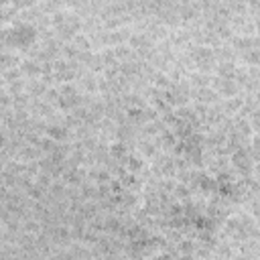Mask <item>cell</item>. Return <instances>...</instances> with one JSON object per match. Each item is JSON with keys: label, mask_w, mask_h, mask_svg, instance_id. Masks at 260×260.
<instances>
[{"label": "cell", "mask_w": 260, "mask_h": 260, "mask_svg": "<svg viewBox=\"0 0 260 260\" xmlns=\"http://www.w3.org/2000/svg\"><path fill=\"white\" fill-rule=\"evenodd\" d=\"M173 193L177 195V199H187V197H189V189H187L185 185H177Z\"/></svg>", "instance_id": "7bdbcfd3"}, {"label": "cell", "mask_w": 260, "mask_h": 260, "mask_svg": "<svg viewBox=\"0 0 260 260\" xmlns=\"http://www.w3.org/2000/svg\"><path fill=\"white\" fill-rule=\"evenodd\" d=\"M141 153L144 157H153L155 155V144L153 142H141Z\"/></svg>", "instance_id": "ab89813d"}, {"label": "cell", "mask_w": 260, "mask_h": 260, "mask_svg": "<svg viewBox=\"0 0 260 260\" xmlns=\"http://www.w3.org/2000/svg\"><path fill=\"white\" fill-rule=\"evenodd\" d=\"M232 163H234V167L244 171V173H248L250 169L256 167V161L250 157V153L246 148H236V150H232Z\"/></svg>", "instance_id": "5b68a950"}, {"label": "cell", "mask_w": 260, "mask_h": 260, "mask_svg": "<svg viewBox=\"0 0 260 260\" xmlns=\"http://www.w3.org/2000/svg\"><path fill=\"white\" fill-rule=\"evenodd\" d=\"M114 55H116V59L120 61H130L132 59V51L128 49V47H124V45H118L116 49H114Z\"/></svg>", "instance_id": "f1b7e54d"}, {"label": "cell", "mask_w": 260, "mask_h": 260, "mask_svg": "<svg viewBox=\"0 0 260 260\" xmlns=\"http://www.w3.org/2000/svg\"><path fill=\"white\" fill-rule=\"evenodd\" d=\"M8 2H10V0H0V8H4Z\"/></svg>", "instance_id": "c3c4849f"}, {"label": "cell", "mask_w": 260, "mask_h": 260, "mask_svg": "<svg viewBox=\"0 0 260 260\" xmlns=\"http://www.w3.org/2000/svg\"><path fill=\"white\" fill-rule=\"evenodd\" d=\"M90 179H94L95 183H108L110 181V173H108L106 169H100V171H90Z\"/></svg>", "instance_id": "484cf974"}, {"label": "cell", "mask_w": 260, "mask_h": 260, "mask_svg": "<svg viewBox=\"0 0 260 260\" xmlns=\"http://www.w3.org/2000/svg\"><path fill=\"white\" fill-rule=\"evenodd\" d=\"M122 165H126V169H128V173H139L144 165H142V161L139 159V157H126L124 159V163Z\"/></svg>", "instance_id": "ac0fdd59"}, {"label": "cell", "mask_w": 260, "mask_h": 260, "mask_svg": "<svg viewBox=\"0 0 260 260\" xmlns=\"http://www.w3.org/2000/svg\"><path fill=\"white\" fill-rule=\"evenodd\" d=\"M197 100L201 102V104H213L215 100H217V92H213L210 86L208 88H197Z\"/></svg>", "instance_id": "4fadbf2b"}, {"label": "cell", "mask_w": 260, "mask_h": 260, "mask_svg": "<svg viewBox=\"0 0 260 260\" xmlns=\"http://www.w3.org/2000/svg\"><path fill=\"white\" fill-rule=\"evenodd\" d=\"M104 230L108 234H116V236H124V226L118 217H106L104 220Z\"/></svg>", "instance_id": "30bf717a"}, {"label": "cell", "mask_w": 260, "mask_h": 260, "mask_svg": "<svg viewBox=\"0 0 260 260\" xmlns=\"http://www.w3.org/2000/svg\"><path fill=\"white\" fill-rule=\"evenodd\" d=\"M45 102L47 104H53V106H57V102H59V90H55V88H49L45 94Z\"/></svg>", "instance_id": "1f68e13d"}, {"label": "cell", "mask_w": 260, "mask_h": 260, "mask_svg": "<svg viewBox=\"0 0 260 260\" xmlns=\"http://www.w3.org/2000/svg\"><path fill=\"white\" fill-rule=\"evenodd\" d=\"M128 39H130V31L128 29H118V31L108 33V45H122Z\"/></svg>", "instance_id": "7c38bea8"}, {"label": "cell", "mask_w": 260, "mask_h": 260, "mask_svg": "<svg viewBox=\"0 0 260 260\" xmlns=\"http://www.w3.org/2000/svg\"><path fill=\"white\" fill-rule=\"evenodd\" d=\"M217 77H224V79H230L234 77V71H236V63L234 61H222L217 65Z\"/></svg>", "instance_id": "5bb4252c"}, {"label": "cell", "mask_w": 260, "mask_h": 260, "mask_svg": "<svg viewBox=\"0 0 260 260\" xmlns=\"http://www.w3.org/2000/svg\"><path fill=\"white\" fill-rule=\"evenodd\" d=\"M120 183H122V187H136V185H139L134 173H122L120 175Z\"/></svg>", "instance_id": "4dcf8cb0"}, {"label": "cell", "mask_w": 260, "mask_h": 260, "mask_svg": "<svg viewBox=\"0 0 260 260\" xmlns=\"http://www.w3.org/2000/svg\"><path fill=\"white\" fill-rule=\"evenodd\" d=\"M81 86H84L86 92L94 94V92H98V79H95L94 75H84L81 77Z\"/></svg>", "instance_id": "7402d4cb"}, {"label": "cell", "mask_w": 260, "mask_h": 260, "mask_svg": "<svg viewBox=\"0 0 260 260\" xmlns=\"http://www.w3.org/2000/svg\"><path fill=\"white\" fill-rule=\"evenodd\" d=\"M37 146H39V150H41V153L49 155L51 150H53V148L57 146V142L53 141V139H49V136H45V139H39V144H37Z\"/></svg>", "instance_id": "cb8c5ba5"}, {"label": "cell", "mask_w": 260, "mask_h": 260, "mask_svg": "<svg viewBox=\"0 0 260 260\" xmlns=\"http://www.w3.org/2000/svg\"><path fill=\"white\" fill-rule=\"evenodd\" d=\"M2 81H4V77H0V88H2Z\"/></svg>", "instance_id": "f907efd6"}, {"label": "cell", "mask_w": 260, "mask_h": 260, "mask_svg": "<svg viewBox=\"0 0 260 260\" xmlns=\"http://www.w3.org/2000/svg\"><path fill=\"white\" fill-rule=\"evenodd\" d=\"M191 252L195 254V246H193V242H189V240L181 242V246H179V254H183V256H189Z\"/></svg>", "instance_id": "e575fe53"}, {"label": "cell", "mask_w": 260, "mask_h": 260, "mask_svg": "<svg viewBox=\"0 0 260 260\" xmlns=\"http://www.w3.org/2000/svg\"><path fill=\"white\" fill-rule=\"evenodd\" d=\"M79 29H81V19L77 15L67 12V19H65V23L59 26V29H57V33H59L61 39H73Z\"/></svg>", "instance_id": "8992f818"}, {"label": "cell", "mask_w": 260, "mask_h": 260, "mask_svg": "<svg viewBox=\"0 0 260 260\" xmlns=\"http://www.w3.org/2000/svg\"><path fill=\"white\" fill-rule=\"evenodd\" d=\"M37 39V26L21 21L15 23L10 29H4V47L10 49H21V51H29Z\"/></svg>", "instance_id": "6da1fadb"}, {"label": "cell", "mask_w": 260, "mask_h": 260, "mask_svg": "<svg viewBox=\"0 0 260 260\" xmlns=\"http://www.w3.org/2000/svg\"><path fill=\"white\" fill-rule=\"evenodd\" d=\"M21 73L29 75V77H39V75H41V65H39L35 59L21 61Z\"/></svg>", "instance_id": "8fae6325"}, {"label": "cell", "mask_w": 260, "mask_h": 260, "mask_svg": "<svg viewBox=\"0 0 260 260\" xmlns=\"http://www.w3.org/2000/svg\"><path fill=\"white\" fill-rule=\"evenodd\" d=\"M191 84L197 86V88H208L210 86V77L205 73H193V75H191Z\"/></svg>", "instance_id": "f546056e"}, {"label": "cell", "mask_w": 260, "mask_h": 260, "mask_svg": "<svg viewBox=\"0 0 260 260\" xmlns=\"http://www.w3.org/2000/svg\"><path fill=\"white\" fill-rule=\"evenodd\" d=\"M222 2H224V4H232V2H234V0H222Z\"/></svg>", "instance_id": "681fc988"}, {"label": "cell", "mask_w": 260, "mask_h": 260, "mask_svg": "<svg viewBox=\"0 0 260 260\" xmlns=\"http://www.w3.org/2000/svg\"><path fill=\"white\" fill-rule=\"evenodd\" d=\"M63 55H65L67 59H75V57L79 55V51H77L73 45H65V47H63Z\"/></svg>", "instance_id": "b9f144b4"}, {"label": "cell", "mask_w": 260, "mask_h": 260, "mask_svg": "<svg viewBox=\"0 0 260 260\" xmlns=\"http://www.w3.org/2000/svg\"><path fill=\"white\" fill-rule=\"evenodd\" d=\"M71 41H73L71 45H73L79 53H81V51H90V49H92V41H90L86 35H75Z\"/></svg>", "instance_id": "9a60e30c"}, {"label": "cell", "mask_w": 260, "mask_h": 260, "mask_svg": "<svg viewBox=\"0 0 260 260\" xmlns=\"http://www.w3.org/2000/svg\"><path fill=\"white\" fill-rule=\"evenodd\" d=\"M102 55V61H104V67H116L118 65V59L114 55V49H106L100 53Z\"/></svg>", "instance_id": "44dd1931"}, {"label": "cell", "mask_w": 260, "mask_h": 260, "mask_svg": "<svg viewBox=\"0 0 260 260\" xmlns=\"http://www.w3.org/2000/svg\"><path fill=\"white\" fill-rule=\"evenodd\" d=\"M6 144H8V141H6V136H4L2 132H0V150H2V148H4Z\"/></svg>", "instance_id": "7dc6e473"}, {"label": "cell", "mask_w": 260, "mask_h": 260, "mask_svg": "<svg viewBox=\"0 0 260 260\" xmlns=\"http://www.w3.org/2000/svg\"><path fill=\"white\" fill-rule=\"evenodd\" d=\"M191 61H193V65L197 67L201 73H208V71H212V67H213L215 55H213L212 47L199 45V47H195L193 51H191Z\"/></svg>", "instance_id": "7a4b0ae2"}, {"label": "cell", "mask_w": 260, "mask_h": 260, "mask_svg": "<svg viewBox=\"0 0 260 260\" xmlns=\"http://www.w3.org/2000/svg\"><path fill=\"white\" fill-rule=\"evenodd\" d=\"M26 88H29V92H31L33 95H43V94L47 92V84H45V81H33V79H31Z\"/></svg>", "instance_id": "4316f807"}, {"label": "cell", "mask_w": 260, "mask_h": 260, "mask_svg": "<svg viewBox=\"0 0 260 260\" xmlns=\"http://www.w3.org/2000/svg\"><path fill=\"white\" fill-rule=\"evenodd\" d=\"M215 88H217V92H220V94H224L226 98H232V95H236L238 90H240V86L234 81V77H230V79L217 77V79H215Z\"/></svg>", "instance_id": "52a82bcc"}, {"label": "cell", "mask_w": 260, "mask_h": 260, "mask_svg": "<svg viewBox=\"0 0 260 260\" xmlns=\"http://www.w3.org/2000/svg\"><path fill=\"white\" fill-rule=\"evenodd\" d=\"M81 104V95L77 92V88L73 84H63L59 88V102H57V108L61 110H75V108Z\"/></svg>", "instance_id": "3957f363"}, {"label": "cell", "mask_w": 260, "mask_h": 260, "mask_svg": "<svg viewBox=\"0 0 260 260\" xmlns=\"http://www.w3.org/2000/svg\"><path fill=\"white\" fill-rule=\"evenodd\" d=\"M45 132H47L49 139H53L55 142H63V141L70 139V128L65 124H49L45 128Z\"/></svg>", "instance_id": "ba28073f"}, {"label": "cell", "mask_w": 260, "mask_h": 260, "mask_svg": "<svg viewBox=\"0 0 260 260\" xmlns=\"http://www.w3.org/2000/svg\"><path fill=\"white\" fill-rule=\"evenodd\" d=\"M110 153H112V157H114V159L124 161V159L128 157V148H126V144H124V142H114V144H112V148H110Z\"/></svg>", "instance_id": "e0dca14e"}, {"label": "cell", "mask_w": 260, "mask_h": 260, "mask_svg": "<svg viewBox=\"0 0 260 260\" xmlns=\"http://www.w3.org/2000/svg\"><path fill=\"white\" fill-rule=\"evenodd\" d=\"M8 106H12V95L0 90V108H8Z\"/></svg>", "instance_id": "ee69618b"}, {"label": "cell", "mask_w": 260, "mask_h": 260, "mask_svg": "<svg viewBox=\"0 0 260 260\" xmlns=\"http://www.w3.org/2000/svg\"><path fill=\"white\" fill-rule=\"evenodd\" d=\"M75 65L71 61H55L53 63V77H55L57 81H63V84H67V81H71L75 77Z\"/></svg>", "instance_id": "277c9868"}, {"label": "cell", "mask_w": 260, "mask_h": 260, "mask_svg": "<svg viewBox=\"0 0 260 260\" xmlns=\"http://www.w3.org/2000/svg\"><path fill=\"white\" fill-rule=\"evenodd\" d=\"M65 19H67V12H61V10H57V12H53V19H51V24H53V29H59V26L65 23Z\"/></svg>", "instance_id": "d6a6232c"}, {"label": "cell", "mask_w": 260, "mask_h": 260, "mask_svg": "<svg viewBox=\"0 0 260 260\" xmlns=\"http://www.w3.org/2000/svg\"><path fill=\"white\" fill-rule=\"evenodd\" d=\"M10 2H12V6L19 10V8H31L37 0H10Z\"/></svg>", "instance_id": "74e56055"}, {"label": "cell", "mask_w": 260, "mask_h": 260, "mask_svg": "<svg viewBox=\"0 0 260 260\" xmlns=\"http://www.w3.org/2000/svg\"><path fill=\"white\" fill-rule=\"evenodd\" d=\"M29 104H31V100H29L26 94H15L12 95V106H15V110H24Z\"/></svg>", "instance_id": "ffe728a7"}, {"label": "cell", "mask_w": 260, "mask_h": 260, "mask_svg": "<svg viewBox=\"0 0 260 260\" xmlns=\"http://www.w3.org/2000/svg\"><path fill=\"white\" fill-rule=\"evenodd\" d=\"M169 81H171V79H169V75H165V73H157V75H155V84H157V88H165V90H167V88L171 86Z\"/></svg>", "instance_id": "d590c367"}, {"label": "cell", "mask_w": 260, "mask_h": 260, "mask_svg": "<svg viewBox=\"0 0 260 260\" xmlns=\"http://www.w3.org/2000/svg\"><path fill=\"white\" fill-rule=\"evenodd\" d=\"M8 84H10V95H15V94H21L23 90H24V84H23V81H19V79H15V81H8Z\"/></svg>", "instance_id": "f35d334b"}, {"label": "cell", "mask_w": 260, "mask_h": 260, "mask_svg": "<svg viewBox=\"0 0 260 260\" xmlns=\"http://www.w3.org/2000/svg\"><path fill=\"white\" fill-rule=\"evenodd\" d=\"M232 45L240 51H248V49L258 47V41L254 37H232Z\"/></svg>", "instance_id": "9c48e42d"}, {"label": "cell", "mask_w": 260, "mask_h": 260, "mask_svg": "<svg viewBox=\"0 0 260 260\" xmlns=\"http://www.w3.org/2000/svg\"><path fill=\"white\" fill-rule=\"evenodd\" d=\"M175 134L173 132H167V130H163V134L159 136V144L163 146V148H171V146H175Z\"/></svg>", "instance_id": "d4e9b609"}, {"label": "cell", "mask_w": 260, "mask_h": 260, "mask_svg": "<svg viewBox=\"0 0 260 260\" xmlns=\"http://www.w3.org/2000/svg\"><path fill=\"white\" fill-rule=\"evenodd\" d=\"M19 75H21V70H17V67H10V70H6L4 71V79L6 81H15V79H19Z\"/></svg>", "instance_id": "60d3db41"}, {"label": "cell", "mask_w": 260, "mask_h": 260, "mask_svg": "<svg viewBox=\"0 0 260 260\" xmlns=\"http://www.w3.org/2000/svg\"><path fill=\"white\" fill-rule=\"evenodd\" d=\"M49 191L55 197H63V193H65V187H63V183H51L49 185Z\"/></svg>", "instance_id": "8d00e7d4"}, {"label": "cell", "mask_w": 260, "mask_h": 260, "mask_svg": "<svg viewBox=\"0 0 260 260\" xmlns=\"http://www.w3.org/2000/svg\"><path fill=\"white\" fill-rule=\"evenodd\" d=\"M51 179H53V177H51L49 173H45V171H41V173L37 175V185H41V187H45V189H47V187H49V185L53 183Z\"/></svg>", "instance_id": "836d02e7"}, {"label": "cell", "mask_w": 260, "mask_h": 260, "mask_svg": "<svg viewBox=\"0 0 260 260\" xmlns=\"http://www.w3.org/2000/svg\"><path fill=\"white\" fill-rule=\"evenodd\" d=\"M90 230L95 232V234H100V232H104V222H102V220H94V222L90 224Z\"/></svg>", "instance_id": "f6af8a7d"}, {"label": "cell", "mask_w": 260, "mask_h": 260, "mask_svg": "<svg viewBox=\"0 0 260 260\" xmlns=\"http://www.w3.org/2000/svg\"><path fill=\"white\" fill-rule=\"evenodd\" d=\"M244 61L248 63V65H258V61H260L258 47H254V49H248V51H244Z\"/></svg>", "instance_id": "83f0119b"}, {"label": "cell", "mask_w": 260, "mask_h": 260, "mask_svg": "<svg viewBox=\"0 0 260 260\" xmlns=\"http://www.w3.org/2000/svg\"><path fill=\"white\" fill-rule=\"evenodd\" d=\"M179 17L183 19V21H191V19H195L197 17V6L195 4H181V8H179Z\"/></svg>", "instance_id": "2e32d148"}, {"label": "cell", "mask_w": 260, "mask_h": 260, "mask_svg": "<svg viewBox=\"0 0 260 260\" xmlns=\"http://www.w3.org/2000/svg\"><path fill=\"white\" fill-rule=\"evenodd\" d=\"M24 232H29V234H35V232H39V224H37V222H26V224H24Z\"/></svg>", "instance_id": "bcb514c9"}, {"label": "cell", "mask_w": 260, "mask_h": 260, "mask_svg": "<svg viewBox=\"0 0 260 260\" xmlns=\"http://www.w3.org/2000/svg\"><path fill=\"white\" fill-rule=\"evenodd\" d=\"M26 195H29L33 201H43L45 187H41V185H29V187H26Z\"/></svg>", "instance_id": "d6986e66"}, {"label": "cell", "mask_w": 260, "mask_h": 260, "mask_svg": "<svg viewBox=\"0 0 260 260\" xmlns=\"http://www.w3.org/2000/svg\"><path fill=\"white\" fill-rule=\"evenodd\" d=\"M242 106H244V100L242 98H236V95H232V98L226 102V112L228 114L238 112V110H242Z\"/></svg>", "instance_id": "603a6c76"}]
</instances>
